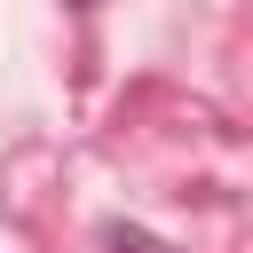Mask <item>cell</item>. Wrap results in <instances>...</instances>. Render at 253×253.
<instances>
[{"mask_svg":"<svg viewBox=\"0 0 253 253\" xmlns=\"http://www.w3.org/2000/svg\"><path fill=\"white\" fill-rule=\"evenodd\" d=\"M111 245H119V253H166V245H158V237H142V229H111Z\"/></svg>","mask_w":253,"mask_h":253,"instance_id":"cell-1","label":"cell"}]
</instances>
